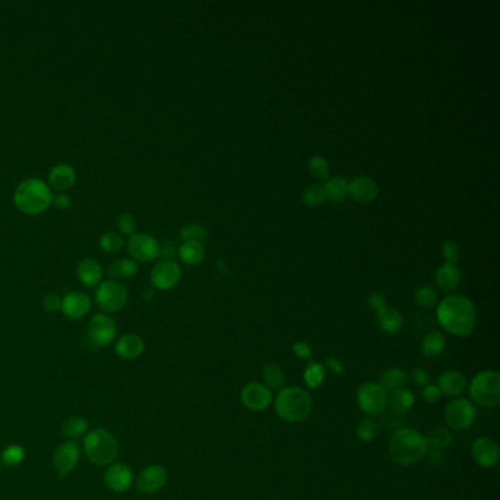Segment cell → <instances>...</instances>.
<instances>
[{
  "label": "cell",
  "mask_w": 500,
  "mask_h": 500,
  "mask_svg": "<svg viewBox=\"0 0 500 500\" xmlns=\"http://www.w3.org/2000/svg\"><path fill=\"white\" fill-rule=\"evenodd\" d=\"M436 317L438 324L450 335L466 338L476 329L477 308L469 298L453 294L437 306Z\"/></svg>",
  "instance_id": "obj_1"
},
{
  "label": "cell",
  "mask_w": 500,
  "mask_h": 500,
  "mask_svg": "<svg viewBox=\"0 0 500 500\" xmlns=\"http://www.w3.org/2000/svg\"><path fill=\"white\" fill-rule=\"evenodd\" d=\"M427 453L426 436L414 429H399L390 437L389 455L401 466H413L426 458Z\"/></svg>",
  "instance_id": "obj_2"
},
{
  "label": "cell",
  "mask_w": 500,
  "mask_h": 500,
  "mask_svg": "<svg viewBox=\"0 0 500 500\" xmlns=\"http://www.w3.org/2000/svg\"><path fill=\"white\" fill-rule=\"evenodd\" d=\"M53 192L44 180L28 178L13 191V204L27 216L44 213L52 206Z\"/></svg>",
  "instance_id": "obj_3"
},
{
  "label": "cell",
  "mask_w": 500,
  "mask_h": 500,
  "mask_svg": "<svg viewBox=\"0 0 500 500\" xmlns=\"http://www.w3.org/2000/svg\"><path fill=\"white\" fill-rule=\"evenodd\" d=\"M275 411L286 422H302L313 411V398L306 389L299 386L283 387L275 398Z\"/></svg>",
  "instance_id": "obj_4"
},
{
  "label": "cell",
  "mask_w": 500,
  "mask_h": 500,
  "mask_svg": "<svg viewBox=\"0 0 500 500\" xmlns=\"http://www.w3.org/2000/svg\"><path fill=\"white\" fill-rule=\"evenodd\" d=\"M84 453L91 464L109 466L117 459L119 443L110 431L97 427L84 436Z\"/></svg>",
  "instance_id": "obj_5"
},
{
  "label": "cell",
  "mask_w": 500,
  "mask_h": 500,
  "mask_svg": "<svg viewBox=\"0 0 500 500\" xmlns=\"http://www.w3.org/2000/svg\"><path fill=\"white\" fill-rule=\"evenodd\" d=\"M466 389L474 405L496 408L500 403V376L497 371L484 370L477 373Z\"/></svg>",
  "instance_id": "obj_6"
},
{
  "label": "cell",
  "mask_w": 500,
  "mask_h": 500,
  "mask_svg": "<svg viewBox=\"0 0 500 500\" xmlns=\"http://www.w3.org/2000/svg\"><path fill=\"white\" fill-rule=\"evenodd\" d=\"M96 304L103 310L106 314L117 313L124 310L128 302V290L127 286L119 280H104L100 282L96 287Z\"/></svg>",
  "instance_id": "obj_7"
},
{
  "label": "cell",
  "mask_w": 500,
  "mask_h": 500,
  "mask_svg": "<svg viewBox=\"0 0 500 500\" xmlns=\"http://www.w3.org/2000/svg\"><path fill=\"white\" fill-rule=\"evenodd\" d=\"M357 403L364 414L376 417L389 406V395L378 382H366L357 390Z\"/></svg>",
  "instance_id": "obj_8"
},
{
  "label": "cell",
  "mask_w": 500,
  "mask_h": 500,
  "mask_svg": "<svg viewBox=\"0 0 500 500\" xmlns=\"http://www.w3.org/2000/svg\"><path fill=\"white\" fill-rule=\"evenodd\" d=\"M477 418L476 405L465 398H455L445 408V421L455 431H464L473 426Z\"/></svg>",
  "instance_id": "obj_9"
},
{
  "label": "cell",
  "mask_w": 500,
  "mask_h": 500,
  "mask_svg": "<svg viewBox=\"0 0 500 500\" xmlns=\"http://www.w3.org/2000/svg\"><path fill=\"white\" fill-rule=\"evenodd\" d=\"M117 336V324L113 318L106 314L99 313L91 317L88 323V339L91 345L103 348L110 345Z\"/></svg>",
  "instance_id": "obj_10"
},
{
  "label": "cell",
  "mask_w": 500,
  "mask_h": 500,
  "mask_svg": "<svg viewBox=\"0 0 500 500\" xmlns=\"http://www.w3.org/2000/svg\"><path fill=\"white\" fill-rule=\"evenodd\" d=\"M127 251L134 262L148 263L160 257V242L150 234H135L127 242Z\"/></svg>",
  "instance_id": "obj_11"
},
{
  "label": "cell",
  "mask_w": 500,
  "mask_h": 500,
  "mask_svg": "<svg viewBox=\"0 0 500 500\" xmlns=\"http://www.w3.org/2000/svg\"><path fill=\"white\" fill-rule=\"evenodd\" d=\"M182 269L175 260H162L150 273V280L159 291H171L179 283Z\"/></svg>",
  "instance_id": "obj_12"
},
{
  "label": "cell",
  "mask_w": 500,
  "mask_h": 500,
  "mask_svg": "<svg viewBox=\"0 0 500 500\" xmlns=\"http://www.w3.org/2000/svg\"><path fill=\"white\" fill-rule=\"evenodd\" d=\"M81 458V449L77 441H65L60 443L53 455V465L59 477L72 473Z\"/></svg>",
  "instance_id": "obj_13"
},
{
  "label": "cell",
  "mask_w": 500,
  "mask_h": 500,
  "mask_svg": "<svg viewBox=\"0 0 500 500\" xmlns=\"http://www.w3.org/2000/svg\"><path fill=\"white\" fill-rule=\"evenodd\" d=\"M241 402L250 411L260 413L267 409L273 402L271 390L263 383L252 382L245 385L241 390Z\"/></svg>",
  "instance_id": "obj_14"
},
{
  "label": "cell",
  "mask_w": 500,
  "mask_h": 500,
  "mask_svg": "<svg viewBox=\"0 0 500 500\" xmlns=\"http://www.w3.org/2000/svg\"><path fill=\"white\" fill-rule=\"evenodd\" d=\"M168 483V471L159 464H151L145 466L136 478V489L140 493L153 494L160 492Z\"/></svg>",
  "instance_id": "obj_15"
},
{
  "label": "cell",
  "mask_w": 500,
  "mask_h": 500,
  "mask_svg": "<svg viewBox=\"0 0 500 500\" xmlns=\"http://www.w3.org/2000/svg\"><path fill=\"white\" fill-rule=\"evenodd\" d=\"M134 483V471L122 462H113L106 468L104 484L106 487L115 493H125L131 489Z\"/></svg>",
  "instance_id": "obj_16"
},
{
  "label": "cell",
  "mask_w": 500,
  "mask_h": 500,
  "mask_svg": "<svg viewBox=\"0 0 500 500\" xmlns=\"http://www.w3.org/2000/svg\"><path fill=\"white\" fill-rule=\"evenodd\" d=\"M473 459L483 468H493L499 462V446L490 437H478L471 446Z\"/></svg>",
  "instance_id": "obj_17"
},
{
  "label": "cell",
  "mask_w": 500,
  "mask_h": 500,
  "mask_svg": "<svg viewBox=\"0 0 500 500\" xmlns=\"http://www.w3.org/2000/svg\"><path fill=\"white\" fill-rule=\"evenodd\" d=\"M348 195L362 204L371 203L378 195L377 182L370 176H355L351 180H348Z\"/></svg>",
  "instance_id": "obj_18"
},
{
  "label": "cell",
  "mask_w": 500,
  "mask_h": 500,
  "mask_svg": "<svg viewBox=\"0 0 500 500\" xmlns=\"http://www.w3.org/2000/svg\"><path fill=\"white\" fill-rule=\"evenodd\" d=\"M91 306H93V301H91V298L87 294L81 291H73L62 298V307H60V311H62L68 318L78 320V318L90 313Z\"/></svg>",
  "instance_id": "obj_19"
},
{
  "label": "cell",
  "mask_w": 500,
  "mask_h": 500,
  "mask_svg": "<svg viewBox=\"0 0 500 500\" xmlns=\"http://www.w3.org/2000/svg\"><path fill=\"white\" fill-rule=\"evenodd\" d=\"M437 386L441 389L442 395L450 398H461V395L468 387V378L464 373L458 370H446L438 376Z\"/></svg>",
  "instance_id": "obj_20"
},
{
  "label": "cell",
  "mask_w": 500,
  "mask_h": 500,
  "mask_svg": "<svg viewBox=\"0 0 500 500\" xmlns=\"http://www.w3.org/2000/svg\"><path fill=\"white\" fill-rule=\"evenodd\" d=\"M145 351V342L135 333H127L120 336L115 343V352L120 359L134 361L138 359Z\"/></svg>",
  "instance_id": "obj_21"
},
{
  "label": "cell",
  "mask_w": 500,
  "mask_h": 500,
  "mask_svg": "<svg viewBox=\"0 0 500 500\" xmlns=\"http://www.w3.org/2000/svg\"><path fill=\"white\" fill-rule=\"evenodd\" d=\"M77 180V173L72 169V166L66 163H59L49 172V185L57 192H66Z\"/></svg>",
  "instance_id": "obj_22"
},
{
  "label": "cell",
  "mask_w": 500,
  "mask_h": 500,
  "mask_svg": "<svg viewBox=\"0 0 500 500\" xmlns=\"http://www.w3.org/2000/svg\"><path fill=\"white\" fill-rule=\"evenodd\" d=\"M436 283L443 292H453L461 283V270L457 264L445 263L436 271Z\"/></svg>",
  "instance_id": "obj_23"
},
{
  "label": "cell",
  "mask_w": 500,
  "mask_h": 500,
  "mask_svg": "<svg viewBox=\"0 0 500 500\" xmlns=\"http://www.w3.org/2000/svg\"><path fill=\"white\" fill-rule=\"evenodd\" d=\"M77 276L84 286L93 287L101 282L103 269L94 259H84L77 269Z\"/></svg>",
  "instance_id": "obj_24"
},
{
  "label": "cell",
  "mask_w": 500,
  "mask_h": 500,
  "mask_svg": "<svg viewBox=\"0 0 500 500\" xmlns=\"http://www.w3.org/2000/svg\"><path fill=\"white\" fill-rule=\"evenodd\" d=\"M377 323L380 330H383L385 333L395 335V333H398L402 329L403 317L398 308L387 306L382 313L377 314Z\"/></svg>",
  "instance_id": "obj_25"
},
{
  "label": "cell",
  "mask_w": 500,
  "mask_h": 500,
  "mask_svg": "<svg viewBox=\"0 0 500 500\" xmlns=\"http://www.w3.org/2000/svg\"><path fill=\"white\" fill-rule=\"evenodd\" d=\"M178 255L184 263L190 266H195V264H200L204 260L206 248L203 245V242L187 241L178 248Z\"/></svg>",
  "instance_id": "obj_26"
},
{
  "label": "cell",
  "mask_w": 500,
  "mask_h": 500,
  "mask_svg": "<svg viewBox=\"0 0 500 500\" xmlns=\"http://www.w3.org/2000/svg\"><path fill=\"white\" fill-rule=\"evenodd\" d=\"M446 348V339L441 331H430L421 342V352L427 358H436L441 355Z\"/></svg>",
  "instance_id": "obj_27"
},
{
  "label": "cell",
  "mask_w": 500,
  "mask_h": 500,
  "mask_svg": "<svg viewBox=\"0 0 500 500\" xmlns=\"http://www.w3.org/2000/svg\"><path fill=\"white\" fill-rule=\"evenodd\" d=\"M326 199L333 203H343L348 197V180L342 176L327 178L324 182Z\"/></svg>",
  "instance_id": "obj_28"
},
{
  "label": "cell",
  "mask_w": 500,
  "mask_h": 500,
  "mask_svg": "<svg viewBox=\"0 0 500 500\" xmlns=\"http://www.w3.org/2000/svg\"><path fill=\"white\" fill-rule=\"evenodd\" d=\"M138 263L134 262L132 259H117L110 266L108 267L109 276L113 278V280H120V279H129L135 276L138 273Z\"/></svg>",
  "instance_id": "obj_29"
},
{
  "label": "cell",
  "mask_w": 500,
  "mask_h": 500,
  "mask_svg": "<svg viewBox=\"0 0 500 500\" xmlns=\"http://www.w3.org/2000/svg\"><path fill=\"white\" fill-rule=\"evenodd\" d=\"M262 378H263V385L267 386L270 390H280L285 386L286 377L285 373L282 370L280 366L275 362H269L264 366L263 373H262Z\"/></svg>",
  "instance_id": "obj_30"
},
{
  "label": "cell",
  "mask_w": 500,
  "mask_h": 500,
  "mask_svg": "<svg viewBox=\"0 0 500 500\" xmlns=\"http://www.w3.org/2000/svg\"><path fill=\"white\" fill-rule=\"evenodd\" d=\"M389 405L393 411L403 414L415 405V395L413 390L402 387L399 390L392 392V395L389 397Z\"/></svg>",
  "instance_id": "obj_31"
},
{
  "label": "cell",
  "mask_w": 500,
  "mask_h": 500,
  "mask_svg": "<svg viewBox=\"0 0 500 500\" xmlns=\"http://www.w3.org/2000/svg\"><path fill=\"white\" fill-rule=\"evenodd\" d=\"M378 383L382 385L387 393L399 390L406 383V373L399 367H390L380 376V382Z\"/></svg>",
  "instance_id": "obj_32"
},
{
  "label": "cell",
  "mask_w": 500,
  "mask_h": 500,
  "mask_svg": "<svg viewBox=\"0 0 500 500\" xmlns=\"http://www.w3.org/2000/svg\"><path fill=\"white\" fill-rule=\"evenodd\" d=\"M62 434L68 438V441H73V438H78L87 434L88 431V421L80 415L69 417L64 424L62 429H60Z\"/></svg>",
  "instance_id": "obj_33"
},
{
  "label": "cell",
  "mask_w": 500,
  "mask_h": 500,
  "mask_svg": "<svg viewBox=\"0 0 500 500\" xmlns=\"http://www.w3.org/2000/svg\"><path fill=\"white\" fill-rule=\"evenodd\" d=\"M326 369L322 362L310 361L304 370V382L308 389H317L324 383Z\"/></svg>",
  "instance_id": "obj_34"
},
{
  "label": "cell",
  "mask_w": 500,
  "mask_h": 500,
  "mask_svg": "<svg viewBox=\"0 0 500 500\" xmlns=\"http://www.w3.org/2000/svg\"><path fill=\"white\" fill-rule=\"evenodd\" d=\"M426 441H427V446L431 448L433 450L446 449L452 443V433L449 429L436 427L426 436Z\"/></svg>",
  "instance_id": "obj_35"
},
{
  "label": "cell",
  "mask_w": 500,
  "mask_h": 500,
  "mask_svg": "<svg viewBox=\"0 0 500 500\" xmlns=\"http://www.w3.org/2000/svg\"><path fill=\"white\" fill-rule=\"evenodd\" d=\"M355 434L359 442L370 443L378 436V424L373 418H364L357 426Z\"/></svg>",
  "instance_id": "obj_36"
},
{
  "label": "cell",
  "mask_w": 500,
  "mask_h": 500,
  "mask_svg": "<svg viewBox=\"0 0 500 500\" xmlns=\"http://www.w3.org/2000/svg\"><path fill=\"white\" fill-rule=\"evenodd\" d=\"M99 244H100L101 251L108 252V254H116L124 248L125 241H124L122 235H119L116 232H106L101 235Z\"/></svg>",
  "instance_id": "obj_37"
},
{
  "label": "cell",
  "mask_w": 500,
  "mask_h": 500,
  "mask_svg": "<svg viewBox=\"0 0 500 500\" xmlns=\"http://www.w3.org/2000/svg\"><path fill=\"white\" fill-rule=\"evenodd\" d=\"M326 192L324 187L320 184L310 185L306 188V191L302 192V203L307 207H318L326 201Z\"/></svg>",
  "instance_id": "obj_38"
},
{
  "label": "cell",
  "mask_w": 500,
  "mask_h": 500,
  "mask_svg": "<svg viewBox=\"0 0 500 500\" xmlns=\"http://www.w3.org/2000/svg\"><path fill=\"white\" fill-rule=\"evenodd\" d=\"M414 301L422 308H430L437 302V292L434 287L422 285L414 292Z\"/></svg>",
  "instance_id": "obj_39"
},
{
  "label": "cell",
  "mask_w": 500,
  "mask_h": 500,
  "mask_svg": "<svg viewBox=\"0 0 500 500\" xmlns=\"http://www.w3.org/2000/svg\"><path fill=\"white\" fill-rule=\"evenodd\" d=\"M308 171L314 178L326 180L329 178V163L322 156H313L308 160Z\"/></svg>",
  "instance_id": "obj_40"
},
{
  "label": "cell",
  "mask_w": 500,
  "mask_h": 500,
  "mask_svg": "<svg viewBox=\"0 0 500 500\" xmlns=\"http://www.w3.org/2000/svg\"><path fill=\"white\" fill-rule=\"evenodd\" d=\"M25 458V452L21 446L18 445H12V446H8L3 452H2V457H0V461H2L3 464L9 465V466H13V465H18L24 461Z\"/></svg>",
  "instance_id": "obj_41"
},
{
  "label": "cell",
  "mask_w": 500,
  "mask_h": 500,
  "mask_svg": "<svg viewBox=\"0 0 500 500\" xmlns=\"http://www.w3.org/2000/svg\"><path fill=\"white\" fill-rule=\"evenodd\" d=\"M180 238L187 241H195V242H203L207 238V229L201 224H188L185 227H182L180 231Z\"/></svg>",
  "instance_id": "obj_42"
},
{
  "label": "cell",
  "mask_w": 500,
  "mask_h": 500,
  "mask_svg": "<svg viewBox=\"0 0 500 500\" xmlns=\"http://www.w3.org/2000/svg\"><path fill=\"white\" fill-rule=\"evenodd\" d=\"M116 226L120 232V235H127V236H132L136 234V220L134 216L125 213L120 215L116 220Z\"/></svg>",
  "instance_id": "obj_43"
},
{
  "label": "cell",
  "mask_w": 500,
  "mask_h": 500,
  "mask_svg": "<svg viewBox=\"0 0 500 500\" xmlns=\"http://www.w3.org/2000/svg\"><path fill=\"white\" fill-rule=\"evenodd\" d=\"M442 252H443V257H445V260L446 263L449 264H457L458 259H459V254H461V247L457 241H453V239H449L446 241L443 247H442Z\"/></svg>",
  "instance_id": "obj_44"
},
{
  "label": "cell",
  "mask_w": 500,
  "mask_h": 500,
  "mask_svg": "<svg viewBox=\"0 0 500 500\" xmlns=\"http://www.w3.org/2000/svg\"><path fill=\"white\" fill-rule=\"evenodd\" d=\"M421 395H422L424 402H427V403H430V405L438 403V402H441L442 397H443L441 389H438V386H437V385H433V383H430V385H427V386H424Z\"/></svg>",
  "instance_id": "obj_45"
},
{
  "label": "cell",
  "mask_w": 500,
  "mask_h": 500,
  "mask_svg": "<svg viewBox=\"0 0 500 500\" xmlns=\"http://www.w3.org/2000/svg\"><path fill=\"white\" fill-rule=\"evenodd\" d=\"M43 308L48 313H57L62 307V298H60L57 294H45L41 302Z\"/></svg>",
  "instance_id": "obj_46"
},
{
  "label": "cell",
  "mask_w": 500,
  "mask_h": 500,
  "mask_svg": "<svg viewBox=\"0 0 500 500\" xmlns=\"http://www.w3.org/2000/svg\"><path fill=\"white\" fill-rule=\"evenodd\" d=\"M292 351L295 354L297 358L299 359H306V361H311L313 357V348L308 342L306 341H298L292 345Z\"/></svg>",
  "instance_id": "obj_47"
},
{
  "label": "cell",
  "mask_w": 500,
  "mask_h": 500,
  "mask_svg": "<svg viewBox=\"0 0 500 500\" xmlns=\"http://www.w3.org/2000/svg\"><path fill=\"white\" fill-rule=\"evenodd\" d=\"M367 302H369V307H370L371 310H374L376 314L382 313V311L387 307V299H386V297H385L382 292H373V294L369 297Z\"/></svg>",
  "instance_id": "obj_48"
},
{
  "label": "cell",
  "mask_w": 500,
  "mask_h": 500,
  "mask_svg": "<svg viewBox=\"0 0 500 500\" xmlns=\"http://www.w3.org/2000/svg\"><path fill=\"white\" fill-rule=\"evenodd\" d=\"M411 377H413V382L415 383V386L424 387V386L430 385V376L424 369H414L411 373Z\"/></svg>",
  "instance_id": "obj_49"
},
{
  "label": "cell",
  "mask_w": 500,
  "mask_h": 500,
  "mask_svg": "<svg viewBox=\"0 0 500 500\" xmlns=\"http://www.w3.org/2000/svg\"><path fill=\"white\" fill-rule=\"evenodd\" d=\"M52 206H55L56 208H60V210H66L72 206V199L66 192H59V194L53 195Z\"/></svg>",
  "instance_id": "obj_50"
},
{
  "label": "cell",
  "mask_w": 500,
  "mask_h": 500,
  "mask_svg": "<svg viewBox=\"0 0 500 500\" xmlns=\"http://www.w3.org/2000/svg\"><path fill=\"white\" fill-rule=\"evenodd\" d=\"M324 369L330 370L333 374H343V371H345L343 362L336 357H327Z\"/></svg>",
  "instance_id": "obj_51"
},
{
  "label": "cell",
  "mask_w": 500,
  "mask_h": 500,
  "mask_svg": "<svg viewBox=\"0 0 500 500\" xmlns=\"http://www.w3.org/2000/svg\"><path fill=\"white\" fill-rule=\"evenodd\" d=\"M178 252L173 242H166L164 245H160V255L164 260H172V257Z\"/></svg>",
  "instance_id": "obj_52"
},
{
  "label": "cell",
  "mask_w": 500,
  "mask_h": 500,
  "mask_svg": "<svg viewBox=\"0 0 500 500\" xmlns=\"http://www.w3.org/2000/svg\"><path fill=\"white\" fill-rule=\"evenodd\" d=\"M0 468H2V461H0Z\"/></svg>",
  "instance_id": "obj_53"
}]
</instances>
